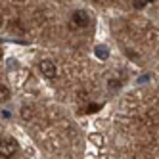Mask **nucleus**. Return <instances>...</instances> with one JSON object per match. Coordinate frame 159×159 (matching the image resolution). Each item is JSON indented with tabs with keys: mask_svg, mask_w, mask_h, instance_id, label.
Masks as SVG:
<instances>
[{
	"mask_svg": "<svg viewBox=\"0 0 159 159\" xmlns=\"http://www.w3.org/2000/svg\"><path fill=\"white\" fill-rule=\"evenodd\" d=\"M90 25V16L84 12V10H75L71 16V27L75 29H86Z\"/></svg>",
	"mask_w": 159,
	"mask_h": 159,
	"instance_id": "nucleus-1",
	"label": "nucleus"
},
{
	"mask_svg": "<svg viewBox=\"0 0 159 159\" xmlns=\"http://www.w3.org/2000/svg\"><path fill=\"white\" fill-rule=\"evenodd\" d=\"M17 152V142L16 138H12V136H8V138H2V146H0V155H2L4 159H10L12 155H16Z\"/></svg>",
	"mask_w": 159,
	"mask_h": 159,
	"instance_id": "nucleus-2",
	"label": "nucleus"
},
{
	"mask_svg": "<svg viewBox=\"0 0 159 159\" xmlns=\"http://www.w3.org/2000/svg\"><path fill=\"white\" fill-rule=\"evenodd\" d=\"M39 69H40V73L46 77V79H54L56 75H58L56 63H54V61H50V60H42V61L39 63Z\"/></svg>",
	"mask_w": 159,
	"mask_h": 159,
	"instance_id": "nucleus-3",
	"label": "nucleus"
},
{
	"mask_svg": "<svg viewBox=\"0 0 159 159\" xmlns=\"http://www.w3.org/2000/svg\"><path fill=\"white\" fill-rule=\"evenodd\" d=\"M148 2H150V0H132V6H134L136 10H144V8L148 6Z\"/></svg>",
	"mask_w": 159,
	"mask_h": 159,
	"instance_id": "nucleus-4",
	"label": "nucleus"
},
{
	"mask_svg": "<svg viewBox=\"0 0 159 159\" xmlns=\"http://www.w3.org/2000/svg\"><path fill=\"white\" fill-rule=\"evenodd\" d=\"M0 94H2V100H10V90L2 84V88H0Z\"/></svg>",
	"mask_w": 159,
	"mask_h": 159,
	"instance_id": "nucleus-5",
	"label": "nucleus"
},
{
	"mask_svg": "<svg viewBox=\"0 0 159 159\" xmlns=\"http://www.w3.org/2000/svg\"><path fill=\"white\" fill-rule=\"evenodd\" d=\"M96 52H98V56H100L102 60L107 58V54H106V48H104V46H98V48H96Z\"/></svg>",
	"mask_w": 159,
	"mask_h": 159,
	"instance_id": "nucleus-6",
	"label": "nucleus"
},
{
	"mask_svg": "<svg viewBox=\"0 0 159 159\" xmlns=\"http://www.w3.org/2000/svg\"><path fill=\"white\" fill-rule=\"evenodd\" d=\"M150 2H155V0H150Z\"/></svg>",
	"mask_w": 159,
	"mask_h": 159,
	"instance_id": "nucleus-7",
	"label": "nucleus"
}]
</instances>
